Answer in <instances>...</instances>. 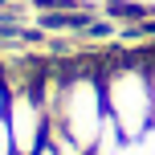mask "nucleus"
Returning <instances> with one entry per match:
<instances>
[{
	"mask_svg": "<svg viewBox=\"0 0 155 155\" xmlns=\"http://www.w3.org/2000/svg\"><path fill=\"white\" fill-rule=\"evenodd\" d=\"M102 78V98H106V114L118 127L127 143H143L151 135L155 118H151V86H147V61H143V49L127 57L98 65Z\"/></svg>",
	"mask_w": 155,
	"mask_h": 155,
	"instance_id": "1",
	"label": "nucleus"
},
{
	"mask_svg": "<svg viewBox=\"0 0 155 155\" xmlns=\"http://www.w3.org/2000/svg\"><path fill=\"white\" fill-rule=\"evenodd\" d=\"M4 118H8V131H12L16 155H37V147L49 139V114L41 106L37 90H12Z\"/></svg>",
	"mask_w": 155,
	"mask_h": 155,
	"instance_id": "2",
	"label": "nucleus"
},
{
	"mask_svg": "<svg viewBox=\"0 0 155 155\" xmlns=\"http://www.w3.org/2000/svg\"><path fill=\"white\" fill-rule=\"evenodd\" d=\"M102 12L110 16V21H151L155 16V8L151 4H127V0H106V4H102Z\"/></svg>",
	"mask_w": 155,
	"mask_h": 155,
	"instance_id": "3",
	"label": "nucleus"
},
{
	"mask_svg": "<svg viewBox=\"0 0 155 155\" xmlns=\"http://www.w3.org/2000/svg\"><path fill=\"white\" fill-rule=\"evenodd\" d=\"M0 155H16V151H12V131H8V118H0Z\"/></svg>",
	"mask_w": 155,
	"mask_h": 155,
	"instance_id": "4",
	"label": "nucleus"
},
{
	"mask_svg": "<svg viewBox=\"0 0 155 155\" xmlns=\"http://www.w3.org/2000/svg\"><path fill=\"white\" fill-rule=\"evenodd\" d=\"M8 98H12V90H8L4 74H0V118H4V110H8Z\"/></svg>",
	"mask_w": 155,
	"mask_h": 155,
	"instance_id": "5",
	"label": "nucleus"
},
{
	"mask_svg": "<svg viewBox=\"0 0 155 155\" xmlns=\"http://www.w3.org/2000/svg\"><path fill=\"white\" fill-rule=\"evenodd\" d=\"M37 155H57V151H53V143L45 139V143H41V147H37Z\"/></svg>",
	"mask_w": 155,
	"mask_h": 155,
	"instance_id": "6",
	"label": "nucleus"
}]
</instances>
